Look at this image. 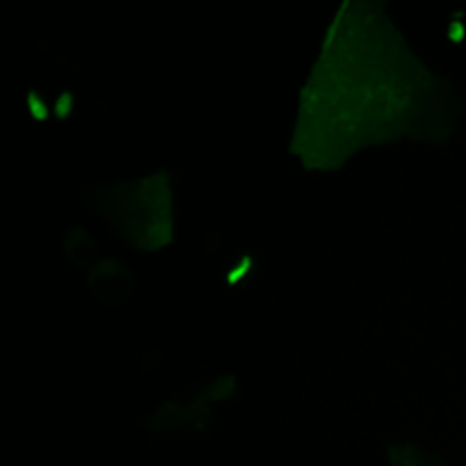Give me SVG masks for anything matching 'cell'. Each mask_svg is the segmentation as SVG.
<instances>
[{
  "instance_id": "6da1fadb",
  "label": "cell",
  "mask_w": 466,
  "mask_h": 466,
  "mask_svg": "<svg viewBox=\"0 0 466 466\" xmlns=\"http://www.w3.org/2000/svg\"><path fill=\"white\" fill-rule=\"evenodd\" d=\"M431 89L384 5L346 0L299 89L288 149L306 171H339L366 147L424 135Z\"/></svg>"
},
{
  "instance_id": "7a4b0ae2",
  "label": "cell",
  "mask_w": 466,
  "mask_h": 466,
  "mask_svg": "<svg viewBox=\"0 0 466 466\" xmlns=\"http://www.w3.org/2000/svg\"><path fill=\"white\" fill-rule=\"evenodd\" d=\"M171 177L158 169L146 177L104 187L96 206L115 231L138 251H158L175 237Z\"/></svg>"
},
{
  "instance_id": "3957f363",
  "label": "cell",
  "mask_w": 466,
  "mask_h": 466,
  "mask_svg": "<svg viewBox=\"0 0 466 466\" xmlns=\"http://www.w3.org/2000/svg\"><path fill=\"white\" fill-rule=\"evenodd\" d=\"M200 400L202 399H197L189 404L166 402L146 420V424L155 431H202L209 422L211 411Z\"/></svg>"
},
{
  "instance_id": "277c9868",
  "label": "cell",
  "mask_w": 466,
  "mask_h": 466,
  "mask_svg": "<svg viewBox=\"0 0 466 466\" xmlns=\"http://www.w3.org/2000/svg\"><path fill=\"white\" fill-rule=\"evenodd\" d=\"M87 284L100 300L120 302L133 288V275L120 260L106 258L91 268Z\"/></svg>"
},
{
  "instance_id": "5b68a950",
  "label": "cell",
  "mask_w": 466,
  "mask_h": 466,
  "mask_svg": "<svg viewBox=\"0 0 466 466\" xmlns=\"http://www.w3.org/2000/svg\"><path fill=\"white\" fill-rule=\"evenodd\" d=\"M390 466H448V462L413 442H393L388 446Z\"/></svg>"
}]
</instances>
